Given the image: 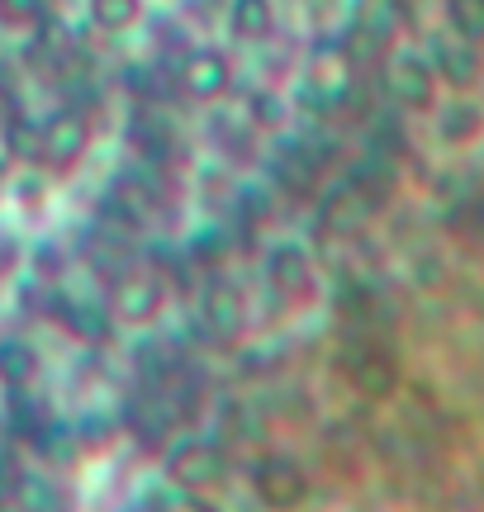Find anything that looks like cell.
<instances>
[{
	"label": "cell",
	"instance_id": "obj_15",
	"mask_svg": "<svg viewBox=\"0 0 484 512\" xmlns=\"http://www.w3.org/2000/svg\"><path fill=\"white\" fill-rule=\"evenodd\" d=\"M0 143H5V157H15L24 166H38V119H10V124H0Z\"/></svg>",
	"mask_w": 484,
	"mask_h": 512
},
{
	"label": "cell",
	"instance_id": "obj_19",
	"mask_svg": "<svg viewBox=\"0 0 484 512\" xmlns=\"http://www.w3.org/2000/svg\"><path fill=\"white\" fill-rule=\"evenodd\" d=\"M0 204H5V185H0Z\"/></svg>",
	"mask_w": 484,
	"mask_h": 512
},
{
	"label": "cell",
	"instance_id": "obj_7",
	"mask_svg": "<svg viewBox=\"0 0 484 512\" xmlns=\"http://www.w3.org/2000/svg\"><path fill=\"white\" fill-rule=\"evenodd\" d=\"M247 489H252L261 512H299L304 498H309L304 470L290 456H280V451H266V456L247 465Z\"/></svg>",
	"mask_w": 484,
	"mask_h": 512
},
{
	"label": "cell",
	"instance_id": "obj_2",
	"mask_svg": "<svg viewBox=\"0 0 484 512\" xmlns=\"http://www.w3.org/2000/svg\"><path fill=\"white\" fill-rule=\"evenodd\" d=\"M162 484L176 494H205L214 498L228 484V451L205 432H171L157 451Z\"/></svg>",
	"mask_w": 484,
	"mask_h": 512
},
{
	"label": "cell",
	"instance_id": "obj_10",
	"mask_svg": "<svg viewBox=\"0 0 484 512\" xmlns=\"http://www.w3.org/2000/svg\"><path fill=\"white\" fill-rule=\"evenodd\" d=\"M224 29L238 48H266L280 29L276 0H224Z\"/></svg>",
	"mask_w": 484,
	"mask_h": 512
},
{
	"label": "cell",
	"instance_id": "obj_5",
	"mask_svg": "<svg viewBox=\"0 0 484 512\" xmlns=\"http://www.w3.org/2000/svg\"><path fill=\"white\" fill-rule=\"evenodd\" d=\"M238 86V67L228 48L219 43H190L176 57V91L186 95L190 105H224Z\"/></svg>",
	"mask_w": 484,
	"mask_h": 512
},
{
	"label": "cell",
	"instance_id": "obj_13",
	"mask_svg": "<svg viewBox=\"0 0 484 512\" xmlns=\"http://www.w3.org/2000/svg\"><path fill=\"white\" fill-rule=\"evenodd\" d=\"M86 19H91V29L110 38L133 34L148 19V0H86Z\"/></svg>",
	"mask_w": 484,
	"mask_h": 512
},
{
	"label": "cell",
	"instance_id": "obj_4",
	"mask_svg": "<svg viewBox=\"0 0 484 512\" xmlns=\"http://www.w3.org/2000/svg\"><path fill=\"white\" fill-rule=\"evenodd\" d=\"M261 280H266V290L276 294L280 304H290V309H309V304H318L314 252H309L299 238H271L266 242V252H261Z\"/></svg>",
	"mask_w": 484,
	"mask_h": 512
},
{
	"label": "cell",
	"instance_id": "obj_6",
	"mask_svg": "<svg viewBox=\"0 0 484 512\" xmlns=\"http://www.w3.org/2000/svg\"><path fill=\"white\" fill-rule=\"evenodd\" d=\"M195 313H200V323L214 342H242L247 332H252V304H247V290H242L238 280H228V275H209L205 285H200V299H195Z\"/></svg>",
	"mask_w": 484,
	"mask_h": 512
},
{
	"label": "cell",
	"instance_id": "obj_18",
	"mask_svg": "<svg viewBox=\"0 0 484 512\" xmlns=\"http://www.w3.org/2000/svg\"><path fill=\"white\" fill-rule=\"evenodd\" d=\"M10 275H15V247H10V242H0V290L10 285Z\"/></svg>",
	"mask_w": 484,
	"mask_h": 512
},
{
	"label": "cell",
	"instance_id": "obj_1",
	"mask_svg": "<svg viewBox=\"0 0 484 512\" xmlns=\"http://www.w3.org/2000/svg\"><path fill=\"white\" fill-rule=\"evenodd\" d=\"M105 309H110L114 332H143L162 328V318L171 313V280L148 261H119L105 275Z\"/></svg>",
	"mask_w": 484,
	"mask_h": 512
},
{
	"label": "cell",
	"instance_id": "obj_16",
	"mask_svg": "<svg viewBox=\"0 0 484 512\" xmlns=\"http://www.w3.org/2000/svg\"><path fill=\"white\" fill-rule=\"evenodd\" d=\"M247 128H252V133H257V128H266V133H271V128H280V95L276 91H252L247 95Z\"/></svg>",
	"mask_w": 484,
	"mask_h": 512
},
{
	"label": "cell",
	"instance_id": "obj_12",
	"mask_svg": "<svg viewBox=\"0 0 484 512\" xmlns=\"http://www.w3.org/2000/svg\"><path fill=\"white\" fill-rule=\"evenodd\" d=\"M5 200H15V209L24 219H43L53 204V176L43 166H19L15 181L5 185Z\"/></svg>",
	"mask_w": 484,
	"mask_h": 512
},
{
	"label": "cell",
	"instance_id": "obj_3",
	"mask_svg": "<svg viewBox=\"0 0 484 512\" xmlns=\"http://www.w3.org/2000/svg\"><path fill=\"white\" fill-rule=\"evenodd\" d=\"M91 147H95V128L86 110L57 105V110L38 119V166L53 181H72L76 171L91 162Z\"/></svg>",
	"mask_w": 484,
	"mask_h": 512
},
{
	"label": "cell",
	"instance_id": "obj_17",
	"mask_svg": "<svg viewBox=\"0 0 484 512\" xmlns=\"http://www.w3.org/2000/svg\"><path fill=\"white\" fill-rule=\"evenodd\" d=\"M162 512H219V508H214L205 494H176V489H171V498L162 503Z\"/></svg>",
	"mask_w": 484,
	"mask_h": 512
},
{
	"label": "cell",
	"instance_id": "obj_14",
	"mask_svg": "<svg viewBox=\"0 0 484 512\" xmlns=\"http://www.w3.org/2000/svg\"><path fill=\"white\" fill-rule=\"evenodd\" d=\"M53 19V0H0V24L15 34H38Z\"/></svg>",
	"mask_w": 484,
	"mask_h": 512
},
{
	"label": "cell",
	"instance_id": "obj_11",
	"mask_svg": "<svg viewBox=\"0 0 484 512\" xmlns=\"http://www.w3.org/2000/svg\"><path fill=\"white\" fill-rule=\"evenodd\" d=\"M38 380H43V356L29 337H19V332H5L0 337V384L10 389V394H34Z\"/></svg>",
	"mask_w": 484,
	"mask_h": 512
},
{
	"label": "cell",
	"instance_id": "obj_9",
	"mask_svg": "<svg viewBox=\"0 0 484 512\" xmlns=\"http://www.w3.org/2000/svg\"><path fill=\"white\" fill-rule=\"evenodd\" d=\"M5 503H10V512H76L72 489L53 470H38V465H19L10 475Z\"/></svg>",
	"mask_w": 484,
	"mask_h": 512
},
{
	"label": "cell",
	"instance_id": "obj_8",
	"mask_svg": "<svg viewBox=\"0 0 484 512\" xmlns=\"http://www.w3.org/2000/svg\"><path fill=\"white\" fill-rule=\"evenodd\" d=\"M48 313H53V323L67 332V337L86 342V347L105 342V337L114 332L110 309H105V290L81 294V290H72V280H62V285L48 294Z\"/></svg>",
	"mask_w": 484,
	"mask_h": 512
}]
</instances>
